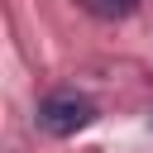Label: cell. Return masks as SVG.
<instances>
[{
    "label": "cell",
    "instance_id": "obj_1",
    "mask_svg": "<svg viewBox=\"0 0 153 153\" xmlns=\"http://www.w3.org/2000/svg\"><path fill=\"white\" fill-rule=\"evenodd\" d=\"M96 120V105L81 96V91H53L43 105H38V129L53 134V139H67L76 129H86Z\"/></svg>",
    "mask_w": 153,
    "mask_h": 153
},
{
    "label": "cell",
    "instance_id": "obj_2",
    "mask_svg": "<svg viewBox=\"0 0 153 153\" xmlns=\"http://www.w3.org/2000/svg\"><path fill=\"white\" fill-rule=\"evenodd\" d=\"M134 5H139V0H86V10L100 14V19H124Z\"/></svg>",
    "mask_w": 153,
    "mask_h": 153
}]
</instances>
